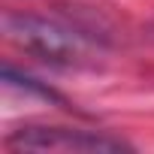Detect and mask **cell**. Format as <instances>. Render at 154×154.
Wrapping results in <instances>:
<instances>
[{"label": "cell", "instance_id": "1", "mask_svg": "<svg viewBox=\"0 0 154 154\" xmlns=\"http://www.w3.org/2000/svg\"><path fill=\"white\" fill-rule=\"evenodd\" d=\"M6 33L27 54L51 66H82L88 57V36L72 24H60L30 12L6 15Z\"/></svg>", "mask_w": 154, "mask_h": 154}, {"label": "cell", "instance_id": "2", "mask_svg": "<svg viewBox=\"0 0 154 154\" xmlns=\"http://www.w3.org/2000/svg\"><path fill=\"white\" fill-rule=\"evenodd\" d=\"M12 151H133L130 142L103 130L82 127H51V124H24L6 136Z\"/></svg>", "mask_w": 154, "mask_h": 154}, {"label": "cell", "instance_id": "3", "mask_svg": "<svg viewBox=\"0 0 154 154\" xmlns=\"http://www.w3.org/2000/svg\"><path fill=\"white\" fill-rule=\"evenodd\" d=\"M3 79H6V85H9V88H21L24 94H36V97L48 100V103H57L60 109H69V106H66V100H63L57 91H51L48 85H42L39 79H33V75H27V72H18L12 63H6V66H3Z\"/></svg>", "mask_w": 154, "mask_h": 154}]
</instances>
